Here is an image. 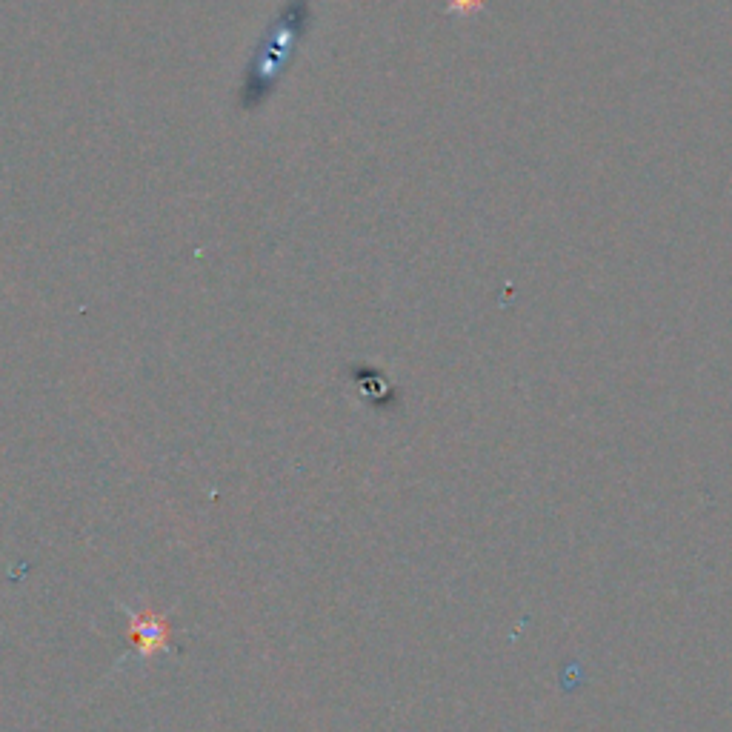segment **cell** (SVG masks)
Listing matches in <instances>:
<instances>
[{
	"label": "cell",
	"mask_w": 732,
	"mask_h": 732,
	"mask_svg": "<svg viewBox=\"0 0 732 732\" xmlns=\"http://www.w3.org/2000/svg\"><path fill=\"white\" fill-rule=\"evenodd\" d=\"M309 21H312L309 0H286L278 18L269 23L252 61L246 66L244 86L238 95V106L244 112H255L272 98V92L278 89L292 58L298 55V46L304 41Z\"/></svg>",
	"instance_id": "obj_1"
},
{
	"label": "cell",
	"mask_w": 732,
	"mask_h": 732,
	"mask_svg": "<svg viewBox=\"0 0 732 732\" xmlns=\"http://www.w3.org/2000/svg\"><path fill=\"white\" fill-rule=\"evenodd\" d=\"M484 6H487V0H447V12L449 15H458V18H472Z\"/></svg>",
	"instance_id": "obj_3"
},
{
	"label": "cell",
	"mask_w": 732,
	"mask_h": 732,
	"mask_svg": "<svg viewBox=\"0 0 732 732\" xmlns=\"http://www.w3.org/2000/svg\"><path fill=\"white\" fill-rule=\"evenodd\" d=\"M132 638L138 641L143 655H152V650H158L166 644V624L163 618H158L155 612L143 610L141 615L132 618Z\"/></svg>",
	"instance_id": "obj_2"
}]
</instances>
